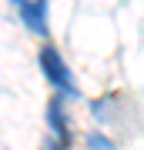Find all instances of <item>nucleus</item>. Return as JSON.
<instances>
[{
	"instance_id": "3",
	"label": "nucleus",
	"mask_w": 144,
	"mask_h": 150,
	"mask_svg": "<svg viewBox=\"0 0 144 150\" xmlns=\"http://www.w3.org/2000/svg\"><path fill=\"white\" fill-rule=\"evenodd\" d=\"M47 117H50V127L57 130V137H60V140H67V127H64V110H60V100H54V103H50Z\"/></svg>"
},
{
	"instance_id": "4",
	"label": "nucleus",
	"mask_w": 144,
	"mask_h": 150,
	"mask_svg": "<svg viewBox=\"0 0 144 150\" xmlns=\"http://www.w3.org/2000/svg\"><path fill=\"white\" fill-rule=\"evenodd\" d=\"M91 147H94V150H114L104 137H97V134H91Z\"/></svg>"
},
{
	"instance_id": "1",
	"label": "nucleus",
	"mask_w": 144,
	"mask_h": 150,
	"mask_svg": "<svg viewBox=\"0 0 144 150\" xmlns=\"http://www.w3.org/2000/svg\"><path fill=\"white\" fill-rule=\"evenodd\" d=\"M40 67H44V74H47V83H54L57 90L77 97V87H74V80H70V70H67V64L60 60V54L54 47H44L40 50Z\"/></svg>"
},
{
	"instance_id": "2",
	"label": "nucleus",
	"mask_w": 144,
	"mask_h": 150,
	"mask_svg": "<svg viewBox=\"0 0 144 150\" xmlns=\"http://www.w3.org/2000/svg\"><path fill=\"white\" fill-rule=\"evenodd\" d=\"M17 10L27 23H30L34 33H47V20H44V13H47V0H17Z\"/></svg>"
}]
</instances>
